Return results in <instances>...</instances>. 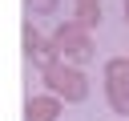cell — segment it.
Wrapping results in <instances>:
<instances>
[{"label":"cell","instance_id":"6da1fadb","mask_svg":"<svg viewBox=\"0 0 129 121\" xmlns=\"http://www.w3.org/2000/svg\"><path fill=\"white\" fill-rule=\"evenodd\" d=\"M40 81H44V89H48L52 97H60L64 105H81V101L89 97V77H85V69H77V65H69V60H56L52 69H44Z\"/></svg>","mask_w":129,"mask_h":121},{"label":"cell","instance_id":"7a4b0ae2","mask_svg":"<svg viewBox=\"0 0 129 121\" xmlns=\"http://www.w3.org/2000/svg\"><path fill=\"white\" fill-rule=\"evenodd\" d=\"M52 44L60 48V56L69 60V65H85V60H93V40H89V32L77 24V20H60L56 28H52Z\"/></svg>","mask_w":129,"mask_h":121},{"label":"cell","instance_id":"3957f363","mask_svg":"<svg viewBox=\"0 0 129 121\" xmlns=\"http://www.w3.org/2000/svg\"><path fill=\"white\" fill-rule=\"evenodd\" d=\"M24 56H28L40 73H44V69H52L56 60H64V56H60V48L52 44V36H40V32L32 28V20L24 24Z\"/></svg>","mask_w":129,"mask_h":121},{"label":"cell","instance_id":"277c9868","mask_svg":"<svg viewBox=\"0 0 129 121\" xmlns=\"http://www.w3.org/2000/svg\"><path fill=\"white\" fill-rule=\"evenodd\" d=\"M60 113H64V105L52 93H40V97H28L24 101V121H56Z\"/></svg>","mask_w":129,"mask_h":121},{"label":"cell","instance_id":"5b68a950","mask_svg":"<svg viewBox=\"0 0 129 121\" xmlns=\"http://www.w3.org/2000/svg\"><path fill=\"white\" fill-rule=\"evenodd\" d=\"M101 73H105V89H129V56H109Z\"/></svg>","mask_w":129,"mask_h":121},{"label":"cell","instance_id":"8992f818","mask_svg":"<svg viewBox=\"0 0 129 121\" xmlns=\"http://www.w3.org/2000/svg\"><path fill=\"white\" fill-rule=\"evenodd\" d=\"M73 20H77L85 32H89V28H97V24H101V4H77Z\"/></svg>","mask_w":129,"mask_h":121},{"label":"cell","instance_id":"52a82bcc","mask_svg":"<svg viewBox=\"0 0 129 121\" xmlns=\"http://www.w3.org/2000/svg\"><path fill=\"white\" fill-rule=\"evenodd\" d=\"M105 97H109V105H113V113H121V117H129V89H105Z\"/></svg>","mask_w":129,"mask_h":121},{"label":"cell","instance_id":"ba28073f","mask_svg":"<svg viewBox=\"0 0 129 121\" xmlns=\"http://www.w3.org/2000/svg\"><path fill=\"white\" fill-rule=\"evenodd\" d=\"M24 4H28L32 16H52V12L60 8V0H24Z\"/></svg>","mask_w":129,"mask_h":121},{"label":"cell","instance_id":"9c48e42d","mask_svg":"<svg viewBox=\"0 0 129 121\" xmlns=\"http://www.w3.org/2000/svg\"><path fill=\"white\" fill-rule=\"evenodd\" d=\"M125 24H129V0H125Z\"/></svg>","mask_w":129,"mask_h":121},{"label":"cell","instance_id":"30bf717a","mask_svg":"<svg viewBox=\"0 0 129 121\" xmlns=\"http://www.w3.org/2000/svg\"><path fill=\"white\" fill-rule=\"evenodd\" d=\"M77 4H101V0H77Z\"/></svg>","mask_w":129,"mask_h":121}]
</instances>
